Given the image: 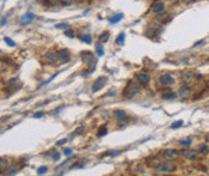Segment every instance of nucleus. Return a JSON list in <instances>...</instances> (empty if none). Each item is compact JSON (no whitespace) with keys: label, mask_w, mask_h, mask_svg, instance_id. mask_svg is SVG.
I'll return each instance as SVG.
<instances>
[{"label":"nucleus","mask_w":209,"mask_h":176,"mask_svg":"<svg viewBox=\"0 0 209 176\" xmlns=\"http://www.w3.org/2000/svg\"><path fill=\"white\" fill-rule=\"evenodd\" d=\"M42 115H44V113H42V111H40V113H36V114L34 115V118H41Z\"/></svg>","instance_id":"f704fd0d"},{"label":"nucleus","mask_w":209,"mask_h":176,"mask_svg":"<svg viewBox=\"0 0 209 176\" xmlns=\"http://www.w3.org/2000/svg\"><path fill=\"white\" fill-rule=\"evenodd\" d=\"M108 38H110V33L108 31H105V33H102L100 35V42H102V43H105V42H107L108 41Z\"/></svg>","instance_id":"f3484780"},{"label":"nucleus","mask_w":209,"mask_h":176,"mask_svg":"<svg viewBox=\"0 0 209 176\" xmlns=\"http://www.w3.org/2000/svg\"><path fill=\"white\" fill-rule=\"evenodd\" d=\"M155 170L157 173H162V174H165V173H173L176 170V166L172 163H169V162H164V163L160 162L159 164L155 166Z\"/></svg>","instance_id":"f03ea898"},{"label":"nucleus","mask_w":209,"mask_h":176,"mask_svg":"<svg viewBox=\"0 0 209 176\" xmlns=\"http://www.w3.org/2000/svg\"><path fill=\"white\" fill-rule=\"evenodd\" d=\"M114 116H115V119L118 120L119 122H124L127 120V115H126V113L124 111V110H114Z\"/></svg>","instance_id":"1a4fd4ad"},{"label":"nucleus","mask_w":209,"mask_h":176,"mask_svg":"<svg viewBox=\"0 0 209 176\" xmlns=\"http://www.w3.org/2000/svg\"><path fill=\"white\" fill-rule=\"evenodd\" d=\"M106 82H107L106 77H99L95 82H94L93 88H91V91H93V92H98V91H100L101 89H103Z\"/></svg>","instance_id":"20e7f679"},{"label":"nucleus","mask_w":209,"mask_h":176,"mask_svg":"<svg viewBox=\"0 0 209 176\" xmlns=\"http://www.w3.org/2000/svg\"><path fill=\"white\" fill-rule=\"evenodd\" d=\"M162 97H164V98H174L176 95H174L173 92H169V94H167V95H162Z\"/></svg>","instance_id":"c85d7f7f"},{"label":"nucleus","mask_w":209,"mask_h":176,"mask_svg":"<svg viewBox=\"0 0 209 176\" xmlns=\"http://www.w3.org/2000/svg\"><path fill=\"white\" fill-rule=\"evenodd\" d=\"M81 40H83V41H84V42H86L87 44H90V43H91V41H93V40H91V37H90V35H84V36H81Z\"/></svg>","instance_id":"5701e85b"},{"label":"nucleus","mask_w":209,"mask_h":176,"mask_svg":"<svg viewBox=\"0 0 209 176\" xmlns=\"http://www.w3.org/2000/svg\"><path fill=\"white\" fill-rule=\"evenodd\" d=\"M165 10V4L164 2H155L152 5V11L154 12V13H160V12H162Z\"/></svg>","instance_id":"9b49d317"},{"label":"nucleus","mask_w":209,"mask_h":176,"mask_svg":"<svg viewBox=\"0 0 209 176\" xmlns=\"http://www.w3.org/2000/svg\"><path fill=\"white\" fill-rule=\"evenodd\" d=\"M47 171H48V166H46V165L40 166V168L37 169V174H39V175H44V174H46Z\"/></svg>","instance_id":"412c9836"},{"label":"nucleus","mask_w":209,"mask_h":176,"mask_svg":"<svg viewBox=\"0 0 209 176\" xmlns=\"http://www.w3.org/2000/svg\"><path fill=\"white\" fill-rule=\"evenodd\" d=\"M178 156H179V152L176 149H169V150L164 151V157L167 161H173V159H176Z\"/></svg>","instance_id":"39448f33"},{"label":"nucleus","mask_w":209,"mask_h":176,"mask_svg":"<svg viewBox=\"0 0 209 176\" xmlns=\"http://www.w3.org/2000/svg\"><path fill=\"white\" fill-rule=\"evenodd\" d=\"M64 154L65 156H71L72 154V149H65L64 150Z\"/></svg>","instance_id":"2f4dec72"},{"label":"nucleus","mask_w":209,"mask_h":176,"mask_svg":"<svg viewBox=\"0 0 209 176\" xmlns=\"http://www.w3.org/2000/svg\"><path fill=\"white\" fill-rule=\"evenodd\" d=\"M65 143H67V139H61V140H59L56 144H58V145H64Z\"/></svg>","instance_id":"72a5a7b5"},{"label":"nucleus","mask_w":209,"mask_h":176,"mask_svg":"<svg viewBox=\"0 0 209 176\" xmlns=\"http://www.w3.org/2000/svg\"><path fill=\"white\" fill-rule=\"evenodd\" d=\"M58 55H59V58H60V60L61 61H70V52L67 50V49H60L59 52H58Z\"/></svg>","instance_id":"9d476101"},{"label":"nucleus","mask_w":209,"mask_h":176,"mask_svg":"<svg viewBox=\"0 0 209 176\" xmlns=\"http://www.w3.org/2000/svg\"><path fill=\"white\" fill-rule=\"evenodd\" d=\"M18 173V169L17 168H15V166H12V168H7L6 169V174H9V175H15V174H17Z\"/></svg>","instance_id":"4be33fe9"},{"label":"nucleus","mask_w":209,"mask_h":176,"mask_svg":"<svg viewBox=\"0 0 209 176\" xmlns=\"http://www.w3.org/2000/svg\"><path fill=\"white\" fill-rule=\"evenodd\" d=\"M123 17H124V14H123V13H119V14H117V16H113V17H111L110 22L112 23V24H115V23L120 22Z\"/></svg>","instance_id":"dca6fc26"},{"label":"nucleus","mask_w":209,"mask_h":176,"mask_svg":"<svg viewBox=\"0 0 209 176\" xmlns=\"http://www.w3.org/2000/svg\"><path fill=\"white\" fill-rule=\"evenodd\" d=\"M65 35H66V36H69V37H71V38H72V37H73V31H72L71 29H69V30H66V31H65Z\"/></svg>","instance_id":"7c9ffc66"},{"label":"nucleus","mask_w":209,"mask_h":176,"mask_svg":"<svg viewBox=\"0 0 209 176\" xmlns=\"http://www.w3.org/2000/svg\"><path fill=\"white\" fill-rule=\"evenodd\" d=\"M199 151H201V152H203V154H208V152H209L208 145H206V144H203V145H199Z\"/></svg>","instance_id":"b1692460"},{"label":"nucleus","mask_w":209,"mask_h":176,"mask_svg":"<svg viewBox=\"0 0 209 176\" xmlns=\"http://www.w3.org/2000/svg\"><path fill=\"white\" fill-rule=\"evenodd\" d=\"M174 78L172 77L171 74H161L159 77V83L164 86H172L174 84Z\"/></svg>","instance_id":"7ed1b4c3"},{"label":"nucleus","mask_w":209,"mask_h":176,"mask_svg":"<svg viewBox=\"0 0 209 176\" xmlns=\"http://www.w3.org/2000/svg\"><path fill=\"white\" fill-rule=\"evenodd\" d=\"M95 50H96V53H98V55H99V56H102V55H103V53H105L101 46H96V47H95Z\"/></svg>","instance_id":"bb28decb"},{"label":"nucleus","mask_w":209,"mask_h":176,"mask_svg":"<svg viewBox=\"0 0 209 176\" xmlns=\"http://www.w3.org/2000/svg\"><path fill=\"white\" fill-rule=\"evenodd\" d=\"M207 142H208V143H209V134H208V135H207Z\"/></svg>","instance_id":"4c0bfd02"},{"label":"nucleus","mask_w":209,"mask_h":176,"mask_svg":"<svg viewBox=\"0 0 209 176\" xmlns=\"http://www.w3.org/2000/svg\"><path fill=\"white\" fill-rule=\"evenodd\" d=\"M190 94H191V89L189 88L187 85H183L182 88L179 89V95L182 97H189Z\"/></svg>","instance_id":"4468645a"},{"label":"nucleus","mask_w":209,"mask_h":176,"mask_svg":"<svg viewBox=\"0 0 209 176\" xmlns=\"http://www.w3.org/2000/svg\"><path fill=\"white\" fill-rule=\"evenodd\" d=\"M137 78H138V80H140L142 84H148V83L150 82V76L147 74V73H144V72H140V73L137 74Z\"/></svg>","instance_id":"f8f14e48"},{"label":"nucleus","mask_w":209,"mask_h":176,"mask_svg":"<svg viewBox=\"0 0 209 176\" xmlns=\"http://www.w3.org/2000/svg\"><path fill=\"white\" fill-rule=\"evenodd\" d=\"M63 5H65V6H69V5H71L72 2H73V0H59Z\"/></svg>","instance_id":"cd10ccee"},{"label":"nucleus","mask_w":209,"mask_h":176,"mask_svg":"<svg viewBox=\"0 0 209 176\" xmlns=\"http://www.w3.org/2000/svg\"><path fill=\"white\" fill-rule=\"evenodd\" d=\"M182 154L189 159V161H196L198 158V152L197 151H195V150H184V151H182Z\"/></svg>","instance_id":"423d86ee"},{"label":"nucleus","mask_w":209,"mask_h":176,"mask_svg":"<svg viewBox=\"0 0 209 176\" xmlns=\"http://www.w3.org/2000/svg\"><path fill=\"white\" fill-rule=\"evenodd\" d=\"M107 134V128L105 127V126H101L99 128V131H98V135L99 137H103V135H106Z\"/></svg>","instance_id":"6ab92c4d"},{"label":"nucleus","mask_w":209,"mask_h":176,"mask_svg":"<svg viewBox=\"0 0 209 176\" xmlns=\"http://www.w3.org/2000/svg\"><path fill=\"white\" fill-rule=\"evenodd\" d=\"M9 159L5 157H0V173L6 171V169L9 168Z\"/></svg>","instance_id":"ddd939ff"},{"label":"nucleus","mask_w":209,"mask_h":176,"mask_svg":"<svg viewBox=\"0 0 209 176\" xmlns=\"http://www.w3.org/2000/svg\"><path fill=\"white\" fill-rule=\"evenodd\" d=\"M53 158H54V161H58V159L60 158V154H54V157H53Z\"/></svg>","instance_id":"c9c22d12"},{"label":"nucleus","mask_w":209,"mask_h":176,"mask_svg":"<svg viewBox=\"0 0 209 176\" xmlns=\"http://www.w3.org/2000/svg\"><path fill=\"white\" fill-rule=\"evenodd\" d=\"M182 79H183L184 83H190V82L194 79V73H191V72H185V73L183 74Z\"/></svg>","instance_id":"2eb2a0df"},{"label":"nucleus","mask_w":209,"mask_h":176,"mask_svg":"<svg viewBox=\"0 0 209 176\" xmlns=\"http://www.w3.org/2000/svg\"><path fill=\"white\" fill-rule=\"evenodd\" d=\"M196 78H197V79H202L203 77H202V74H197V77Z\"/></svg>","instance_id":"e433bc0d"},{"label":"nucleus","mask_w":209,"mask_h":176,"mask_svg":"<svg viewBox=\"0 0 209 176\" xmlns=\"http://www.w3.org/2000/svg\"><path fill=\"white\" fill-rule=\"evenodd\" d=\"M124 41H125V34L124 33L119 34V36H118L117 40H115V43L121 46V44H124Z\"/></svg>","instance_id":"a211bd4d"},{"label":"nucleus","mask_w":209,"mask_h":176,"mask_svg":"<svg viewBox=\"0 0 209 176\" xmlns=\"http://www.w3.org/2000/svg\"><path fill=\"white\" fill-rule=\"evenodd\" d=\"M4 41L9 44L10 47H15V46H16V42H15V41H12L10 37H4Z\"/></svg>","instance_id":"a878e982"},{"label":"nucleus","mask_w":209,"mask_h":176,"mask_svg":"<svg viewBox=\"0 0 209 176\" xmlns=\"http://www.w3.org/2000/svg\"><path fill=\"white\" fill-rule=\"evenodd\" d=\"M58 1H59V0H47V2H48L49 5H55Z\"/></svg>","instance_id":"473e14b6"},{"label":"nucleus","mask_w":209,"mask_h":176,"mask_svg":"<svg viewBox=\"0 0 209 176\" xmlns=\"http://www.w3.org/2000/svg\"><path fill=\"white\" fill-rule=\"evenodd\" d=\"M34 18H35V14L31 13V12H28V13H25L24 16H22V18H21V24H22V25H28L29 23L33 22Z\"/></svg>","instance_id":"6e6552de"},{"label":"nucleus","mask_w":209,"mask_h":176,"mask_svg":"<svg viewBox=\"0 0 209 176\" xmlns=\"http://www.w3.org/2000/svg\"><path fill=\"white\" fill-rule=\"evenodd\" d=\"M44 58H46L47 61L51 62V64H56V62H59V60H60L58 53H53V52H47L46 55H44Z\"/></svg>","instance_id":"0eeeda50"},{"label":"nucleus","mask_w":209,"mask_h":176,"mask_svg":"<svg viewBox=\"0 0 209 176\" xmlns=\"http://www.w3.org/2000/svg\"><path fill=\"white\" fill-rule=\"evenodd\" d=\"M179 144H180L182 146H185V147H186V146H190V145L192 144V140H191L190 138H187V139H183V140H180V143Z\"/></svg>","instance_id":"aec40b11"},{"label":"nucleus","mask_w":209,"mask_h":176,"mask_svg":"<svg viewBox=\"0 0 209 176\" xmlns=\"http://www.w3.org/2000/svg\"><path fill=\"white\" fill-rule=\"evenodd\" d=\"M140 89H141V86H140L136 82L131 80V82L127 83L126 88L123 90V96H124L125 98H132V97L140 91Z\"/></svg>","instance_id":"f257e3e1"},{"label":"nucleus","mask_w":209,"mask_h":176,"mask_svg":"<svg viewBox=\"0 0 209 176\" xmlns=\"http://www.w3.org/2000/svg\"><path fill=\"white\" fill-rule=\"evenodd\" d=\"M183 123H184V122H183V120H179V121H176L174 123H172V126H171V127H172L173 130H177V128L182 127V126H183Z\"/></svg>","instance_id":"393cba45"},{"label":"nucleus","mask_w":209,"mask_h":176,"mask_svg":"<svg viewBox=\"0 0 209 176\" xmlns=\"http://www.w3.org/2000/svg\"><path fill=\"white\" fill-rule=\"evenodd\" d=\"M55 28H58V29H64V28H69V25H67L66 23H63V24H56Z\"/></svg>","instance_id":"c756f323"}]
</instances>
